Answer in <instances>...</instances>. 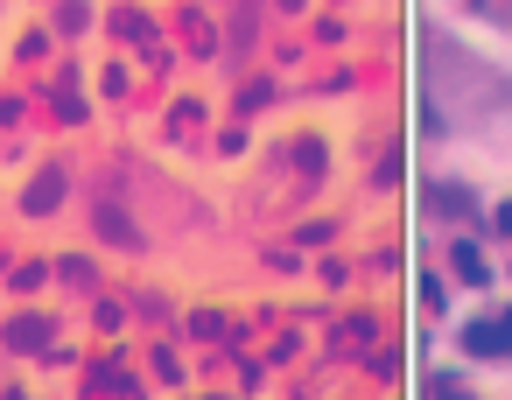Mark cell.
<instances>
[{
  "instance_id": "6da1fadb",
  "label": "cell",
  "mask_w": 512,
  "mask_h": 400,
  "mask_svg": "<svg viewBox=\"0 0 512 400\" xmlns=\"http://www.w3.org/2000/svg\"><path fill=\"white\" fill-rule=\"evenodd\" d=\"M463 344H470L477 358H498V351H512V323H470Z\"/></svg>"
},
{
  "instance_id": "7a4b0ae2",
  "label": "cell",
  "mask_w": 512,
  "mask_h": 400,
  "mask_svg": "<svg viewBox=\"0 0 512 400\" xmlns=\"http://www.w3.org/2000/svg\"><path fill=\"white\" fill-rule=\"evenodd\" d=\"M43 337H50V323H36V316L8 323V344H15V351H43Z\"/></svg>"
},
{
  "instance_id": "3957f363",
  "label": "cell",
  "mask_w": 512,
  "mask_h": 400,
  "mask_svg": "<svg viewBox=\"0 0 512 400\" xmlns=\"http://www.w3.org/2000/svg\"><path fill=\"white\" fill-rule=\"evenodd\" d=\"M57 197H64V183H57V176H43V183H36V190H29V211H50V204H57Z\"/></svg>"
},
{
  "instance_id": "277c9868",
  "label": "cell",
  "mask_w": 512,
  "mask_h": 400,
  "mask_svg": "<svg viewBox=\"0 0 512 400\" xmlns=\"http://www.w3.org/2000/svg\"><path fill=\"white\" fill-rule=\"evenodd\" d=\"M498 218H505V225H512V204H505V211H498Z\"/></svg>"
}]
</instances>
